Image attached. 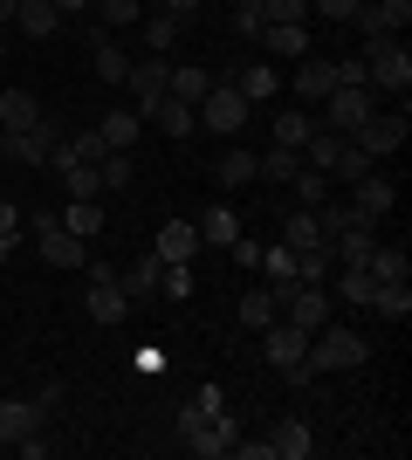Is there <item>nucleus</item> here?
Segmentation results:
<instances>
[{
	"label": "nucleus",
	"mask_w": 412,
	"mask_h": 460,
	"mask_svg": "<svg viewBox=\"0 0 412 460\" xmlns=\"http://www.w3.org/2000/svg\"><path fill=\"white\" fill-rule=\"evenodd\" d=\"M152 254H158V261H193V254H199V227H193V220H165L158 241H152Z\"/></svg>",
	"instance_id": "obj_17"
},
{
	"label": "nucleus",
	"mask_w": 412,
	"mask_h": 460,
	"mask_svg": "<svg viewBox=\"0 0 412 460\" xmlns=\"http://www.w3.org/2000/svg\"><path fill=\"white\" fill-rule=\"evenodd\" d=\"M0 124H7V131H35L41 124V96L35 90H0Z\"/></svg>",
	"instance_id": "obj_21"
},
{
	"label": "nucleus",
	"mask_w": 412,
	"mask_h": 460,
	"mask_svg": "<svg viewBox=\"0 0 412 460\" xmlns=\"http://www.w3.org/2000/svg\"><path fill=\"white\" fill-rule=\"evenodd\" d=\"M364 309H378L385 323H406V316H412V288H406V282H378Z\"/></svg>",
	"instance_id": "obj_28"
},
{
	"label": "nucleus",
	"mask_w": 412,
	"mask_h": 460,
	"mask_svg": "<svg viewBox=\"0 0 412 460\" xmlns=\"http://www.w3.org/2000/svg\"><path fill=\"white\" fill-rule=\"evenodd\" d=\"M364 90H378V96H399L406 103V90H412V56H406V35H372L364 49Z\"/></svg>",
	"instance_id": "obj_1"
},
{
	"label": "nucleus",
	"mask_w": 412,
	"mask_h": 460,
	"mask_svg": "<svg viewBox=\"0 0 412 460\" xmlns=\"http://www.w3.org/2000/svg\"><path fill=\"white\" fill-rule=\"evenodd\" d=\"M7 254H14V248H7V241H0V269H7Z\"/></svg>",
	"instance_id": "obj_56"
},
{
	"label": "nucleus",
	"mask_w": 412,
	"mask_h": 460,
	"mask_svg": "<svg viewBox=\"0 0 412 460\" xmlns=\"http://www.w3.org/2000/svg\"><path fill=\"white\" fill-rule=\"evenodd\" d=\"M268 454H275V460H310V454H316L310 426H302V420H282V426L268 433Z\"/></svg>",
	"instance_id": "obj_22"
},
{
	"label": "nucleus",
	"mask_w": 412,
	"mask_h": 460,
	"mask_svg": "<svg viewBox=\"0 0 412 460\" xmlns=\"http://www.w3.org/2000/svg\"><path fill=\"white\" fill-rule=\"evenodd\" d=\"M124 90H131V111L145 117L158 96L172 90V62H165V56H137V62H131V76H124Z\"/></svg>",
	"instance_id": "obj_7"
},
{
	"label": "nucleus",
	"mask_w": 412,
	"mask_h": 460,
	"mask_svg": "<svg viewBox=\"0 0 412 460\" xmlns=\"http://www.w3.org/2000/svg\"><path fill=\"white\" fill-rule=\"evenodd\" d=\"M261 21H310V0H261Z\"/></svg>",
	"instance_id": "obj_46"
},
{
	"label": "nucleus",
	"mask_w": 412,
	"mask_h": 460,
	"mask_svg": "<svg viewBox=\"0 0 412 460\" xmlns=\"http://www.w3.org/2000/svg\"><path fill=\"white\" fill-rule=\"evenodd\" d=\"M14 454H21V460H48V454H56V433H48V426H35L28 440H14Z\"/></svg>",
	"instance_id": "obj_45"
},
{
	"label": "nucleus",
	"mask_w": 412,
	"mask_h": 460,
	"mask_svg": "<svg viewBox=\"0 0 412 460\" xmlns=\"http://www.w3.org/2000/svg\"><path fill=\"white\" fill-rule=\"evenodd\" d=\"M56 7H62V14H83V7H90V0H56Z\"/></svg>",
	"instance_id": "obj_55"
},
{
	"label": "nucleus",
	"mask_w": 412,
	"mask_h": 460,
	"mask_svg": "<svg viewBox=\"0 0 412 460\" xmlns=\"http://www.w3.org/2000/svg\"><path fill=\"white\" fill-rule=\"evenodd\" d=\"M234 90L248 96V103H268V96H275V62H248V69H234Z\"/></svg>",
	"instance_id": "obj_30"
},
{
	"label": "nucleus",
	"mask_w": 412,
	"mask_h": 460,
	"mask_svg": "<svg viewBox=\"0 0 412 460\" xmlns=\"http://www.w3.org/2000/svg\"><path fill=\"white\" fill-rule=\"evenodd\" d=\"M62 179H69V199H97V165H62Z\"/></svg>",
	"instance_id": "obj_44"
},
{
	"label": "nucleus",
	"mask_w": 412,
	"mask_h": 460,
	"mask_svg": "<svg viewBox=\"0 0 412 460\" xmlns=\"http://www.w3.org/2000/svg\"><path fill=\"white\" fill-rule=\"evenodd\" d=\"M199 111V131H220V137H241V124H248V96L234 90V76H214V90L193 103Z\"/></svg>",
	"instance_id": "obj_5"
},
{
	"label": "nucleus",
	"mask_w": 412,
	"mask_h": 460,
	"mask_svg": "<svg viewBox=\"0 0 412 460\" xmlns=\"http://www.w3.org/2000/svg\"><path fill=\"white\" fill-rule=\"evenodd\" d=\"M158 275H165V261H158V254H137L131 269H118V288L131 303H145V296H158Z\"/></svg>",
	"instance_id": "obj_20"
},
{
	"label": "nucleus",
	"mask_w": 412,
	"mask_h": 460,
	"mask_svg": "<svg viewBox=\"0 0 412 460\" xmlns=\"http://www.w3.org/2000/svg\"><path fill=\"white\" fill-rule=\"evenodd\" d=\"M14 234H21V213H14V207H0V241H7V248H14Z\"/></svg>",
	"instance_id": "obj_52"
},
{
	"label": "nucleus",
	"mask_w": 412,
	"mask_h": 460,
	"mask_svg": "<svg viewBox=\"0 0 412 460\" xmlns=\"http://www.w3.org/2000/svg\"><path fill=\"white\" fill-rule=\"evenodd\" d=\"M145 7H165V0H145Z\"/></svg>",
	"instance_id": "obj_58"
},
{
	"label": "nucleus",
	"mask_w": 412,
	"mask_h": 460,
	"mask_svg": "<svg viewBox=\"0 0 412 460\" xmlns=\"http://www.w3.org/2000/svg\"><path fill=\"white\" fill-rule=\"evenodd\" d=\"M227 254H234V269H255V275H261V254H268V248H261V241H248V234H234V248H227Z\"/></svg>",
	"instance_id": "obj_47"
},
{
	"label": "nucleus",
	"mask_w": 412,
	"mask_h": 460,
	"mask_svg": "<svg viewBox=\"0 0 412 460\" xmlns=\"http://www.w3.org/2000/svg\"><path fill=\"white\" fill-rule=\"evenodd\" d=\"M35 412H41V420H56V412H62V392H56V385H41V392H35Z\"/></svg>",
	"instance_id": "obj_49"
},
{
	"label": "nucleus",
	"mask_w": 412,
	"mask_h": 460,
	"mask_svg": "<svg viewBox=\"0 0 412 460\" xmlns=\"http://www.w3.org/2000/svg\"><path fill=\"white\" fill-rule=\"evenodd\" d=\"M214 179H220V192L248 186V179H255V152H241V145H234V152H227V158L214 165Z\"/></svg>",
	"instance_id": "obj_35"
},
{
	"label": "nucleus",
	"mask_w": 412,
	"mask_h": 460,
	"mask_svg": "<svg viewBox=\"0 0 412 460\" xmlns=\"http://www.w3.org/2000/svg\"><path fill=\"white\" fill-rule=\"evenodd\" d=\"M330 90H337V62L330 56H310L302 69H295V96H302V103H323Z\"/></svg>",
	"instance_id": "obj_19"
},
{
	"label": "nucleus",
	"mask_w": 412,
	"mask_h": 460,
	"mask_svg": "<svg viewBox=\"0 0 412 460\" xmlns=\"http://www.w3.org/2000/svg\"><path fill=\"white\" fill-rule=\"evenodd\" d=\"M378 103H385V96L364 90V83H337V90L323 96V117H316V124H323V131H337V137H351L357 124L378 111Z\"/></svg>",
	"instance_id": "obj_4"
},
{
	"label": "nucleus",
	"mask_w": 412,
	"mask_h": 460,
	"mask_svg": "<svg viewBox=\"0 0 412 460\" xmlns=\"http://www.w3.org/2000/svg\"><path fill=\"white\" fill-rule=\"evenodd\" d=\"M282 241H289V248H323V227H316V207L289 213V227H282Z\"/></svg>",
	"instance_id": "obj_38"
},
{
	"label": "nucleus",
	"mask_w": 412,
	"mask_h": 460,
	"mask_svg": "<svg viewBox=\"0 0 412 460\" xmlns=\"http://www.w3.org/2000/svg\"><path fill=\"white\" fill-rule=\"evenodd\" d=\"M145 124H158V131L172 137V145H186V137L199 131V111L186 103V96H172V90H165V96L152 103V111H145Z\"/></svg>",
	"instance_id": "obj_12"
},
{
	"label": "nucleus",
	"mask_w": 412,
	"mask_h": 460,
	"mask_svg": "<svg viewBox=\"0 0 412 460\" xmlns=\"http://www.w3.org/2000/svg\"><path fill=\"white\" fill-rule=\"evenodd\" d=\"M316 131V117L310 111H275V145H295L302 152V137Z\"/></svg>",
	"instance_id": "obj_37"
},
{
	"label": "nucleus",
	"mask_w": 412,
	"mask_h": 460,
	"mask_svg": "<svg viewBox=\"0 0 412 460\" xmlns=\"http://www.w3.org/2000/svg\"><path fill=\"white\" fill-rule=\"evenodd\" d=\"M137 14H145V0H97V28H110V35L131 28Z\"/></svg>",
	"instance_id": "obj_40"
},
{
	"label": "nucleus",
	"mask_w": 412,
	"mask_h": 460,
	"mask_svg": "<svg viewBox=\"0 0 412 460\" xmlns=\"http://www.w3.org/2000/svg\"><path fill=\"white\" fill-rule=\"evenodd\" d=\"M97 186L103 192H124V186H131V152H103L97 158Z\"/></svg>",
	"instance_id": "obj_39"
},
{
	"label": "nucleus",
	"mask_w": 412,
	"mask_h": 460,
	"mask_svg": "<svg viewBox=\"0 0 412 460\" xmlns=\"http://www.w3.org/2000/svg\"><path fill=\"white\" fill-rule=\"evenodd\" d=\"M295 172H302V152H295V145H275L268 158H255V179H268V186H289Z\"/></svg>",
	"instance_id": "obj_27"
},
{
	"label": "nucleus",
	"mask_w": 412,
	"mask_h": 460,
	"mask_svg": "<svg viewBox=\"0 0 412 460\" xmlns=\"http://www.w3.org/2000/svg\"><path fill=\"white\" fill-rule=\"evenodd\" d=\"M35 426H48L35 412V399H7V405H0V454H14V440H28Z\"/></svg>",
	"instance_id": "obj_16"
},
{
	"label": "nucleus",
	"mask_w": 412,
	"mask_h": 460,
	"mask_svg": "<svg viewBox=\"0 0 412 460\" xmlns=\"http://www.w3.org/2000/svg\"><path fill=\"white\" fill-rule=\"evenodd\" d=\"M234 316H241V323H248V330H268L275 316H282V303H275L268 288H248V296H241V309H234Z\"/></svg>",
	"instance_id": "obj_32"
},
{
	"label": "nucleus",
	"mask_w": 412,
	"mask_h": 460,
	"mask_svg": "<svg viewBox=\"0 0 412 460\" xmlns=\"http://www.w3.org/2000/svg\"><path fill=\"white\" fill-rule=\"evenodd\" d=\"M234 7H255V14H261V0H234Z\"/></svg>",
	"instance_id": "obj_57"
},
{
	"label": "nucleus",
	"mask_w": 412,
	"mask_h": 460,
	"mask_svg": "<svg viewBox=\"0 0 412 460\" xmlns=\"http://www.w3.org/2000/svg\"><path fill=\"white\" fill-rule=\"evenodd\" d=\"M406 137H412V117H406V111H385V103H378V111L351 131V145H357L364 158H392Z\"/></svg>",
	"instance_id": "obj_6"
},
{
	"label": "nucleus",
	"mask_w": 412,
	"mask_h": 460,
	"mask_svg": "<svg viewBox=\"0 0 412 460\" xmlns=\"http://www.w3.org/2000/svg\"><path fill=\"white\" fill-rule=\"evenodd\" d=\"M364 358H372L364 330H344V323L330 316L323 330H310V358H302V365H310V371H357Z\"/></svg>",
	"instance_id": "obj_2"
},
{
	"label": "nucleus",
	"mask_w": 412,
	"mask_h": 460,
	"mask_svg": "<svg viewBox=\"0 0 412 460\" xmlns=\"http://www.w3.org/2000/svg\"><path fill=\"white\" fill-rule=\"evenodd\" d=\"M310 14H323V21H337V28H344V21L357 14V0H310Z\"/></svg>",
	"instance_id": "obj_48"
},
{
	"label": "nucleus",
	"mask_w": 412,
	"mask_h": 460,
	"mask_svg": "<svg viewBox=\"0 0 412 460\" xmlns=\"http://www.w3.org/2000/svg\"><path fill=\"white\" fill-rule=\"evenodd\" d=\"M158 14H179V21H193V14H199V0H165Z\"/></svg>",
	"instance_id": "obj_53"
},
{
	"label": "nucleus",
	"mask_w": 412,
	"mask_h": 460,
	"mask_svg": "<svg viewBox=\"0 0 412 460\" xmlns=\"http://www.w3.org/2000/svg\"><path fill=\"white\" fill-rule=\"evenodd\" d=\"M62 227H69V234H83V241H97V234H103V207H97V199H69Z\"/></svg>",
	"instance_id": "obj_33"
},
{
	"label": "nucleus",
	"mask_w": 412,
	"mask_h": 460,
	"mask_svg": "<svg viewBox=\"0 0 412 460\" xmlns=\"http://www.w3.org/2000/svg\"><path fill=\"white\" fill-rule=\"evenodd\" d=\"M234 454H241V460H275L268 440H234Z\"/></svg>",
	"instance_id": "obj_51"
},
{
	"label": "nucleus",
	"mask_w": 412,
	"mask_h": 460,
	"mask_svg": "<svg viewBox=\"0 0 412 460\" xmlns=\"http://www.w3.org/2000/svg\"><path fill=\"white\" fill-rule=\"evenodd\" d=\"M323 248H330V261H357V269H364V261H372V220H357V227H344L337 234V241H323Z\"/></svg>",
	"instance_id": "obj_24"
},
{
	"label": "nucleus",
	"mask_w": 412,
	"mask_h": 460,
	"mask_svg": "<svg viewBox=\"0 0 412 460\" xmlns=\"http://www.w3.org/2000/svg\"><path fill=\"white\" fill-rule=\"evenodd\" d=\"M337 83H364V56H344V62H337Z\"/></svg>",
	"instance_id": "obj_50"
},
{
	"label": "nucleus",
	"mask_w": 412,
	"mask_h": 460,
	"mask_svg": "<svg viewBox=\"0 0 412 460\" xmlns=\"http://www.w3.org/2000/svg\"><path fill=\"white\" fill-rule=\"evenodd\" d=\"M90 56H97V76H103V83H124V76H131V56L118 49V35H110V28H90Z\"/></svg>",
	"instance_id": "obj_18"
},
{
	"label": "nucleus",
	"mask_w": 412,
	"mask_h": 460,
	"mask_svg": "<svg viewBox=\"0 0 412 460\" xmlns=\"http://www.w3.org/2000/svg\"><path fill=\"white\" fill-rule=\"evenodd\" d=\"M179 28H186L179 14H152V21H145V49H152V56H165V49L179 41Z\"/></svg>",
	"instance_id": "obj_41"
},
{
	"label": "nucleus",
	"mask_w": 412,
	"mask_h": 460,
	"mask_svg": "<svg viewBox=\"0 0 412 460\" xmlns=\"http://www.w3.org/2000/svg\"><path fill=\"white\" fill-rule=\"evenodd\" d=\"M214 90V69H199V62H179L172 69V96H186V103H199V96Z\"/></svg>",
	"instance_id": "obj_36"
},
{
	"label": "nucleus",
	"mask_w": 412,
	"mask_h": 460,
	"mask_svg": "<svg viewBox=\"0 0 412 460\" xmlns=\"http://www.w3.org/2000/svg\"><path fill=\"white\" fill-rule=\"evenodd\" d=\"M14 7H21V0H0V28H7V21H14Z\"/></svg>",
	"instance_id": "obj_54"
},
{
	"label": "nucleus",
	"mask_w": 412,
	"mask_h": 460,
	"mask_svg": "<svg viewBox=\"0 0 412 460\" xmlns=\"http://www.w3.org/2000/svg\"><path fill=\"white\" fill-rule=\"evenodd\" d=\"M199 227V248H234V234H241V220H234V207H206L193 220Z\"/></svg>",
	"instance_id": "obj_23"
},
{
	"label": "nucleus",
	"mask_w": 412,
	"mask_h": 460,
	"mask_svg": "<svg viewBox=\"0 0 412 460\" xmlns=\"http://www.w3.org/2000/svg\"><path fill=\"white\" fill-rule=\"evenodd\" d=\"M344 192H351V207L364 213V220H385V213L399 207V186H392V179H385V172H378V165H372V172H364V179H351V186H344Z\"/></svg>",
	"instance_id": "obj_10"
},
{
	"label": "nucleus",
	"mask_w": 412,
	"mask_h": 460,
	"mask_svg": "<svg viewBox=\"0 0 412 460\" xmlns=\"http://www.w3.org/2000/svg\"><path fill=\"white\" fill-rule=\"evenodd\" d=\"M220 405H227V399H220V385H193V392H186V405H179V440H186L199 420H214Z\"/></svg>",
	"instance_id": "obj_25"
},
{
	"label": "nucleus",
	"mask_w": 412,
	"mask_h": 460,
	"mask_svg": "<svg viewBox=\"0 0 412 460\" xmlns=\"http://www.w3.org/2000/svg\"><path fill=\"white\" fill-rule=\"evenodd\" d=\"M372 282H406V248H372Z\"/></svg>",
	"instance_id": "obj_42"
},
{
	"label": "nucleus",
	"mask_w": 412,
	"mask_h": 460,
	"mask_svg": "<svg viewBox=\"0 0 412 460\" xmlns=\"http://www.w3.org/2000/svg\"><path fill=\"white\" fill-rule=\"evenodd\" d=\"M351 28L364 41H372V35H406V28H412V0H357Z\"/></svg>",
	"instance_id": "obj_9"
},
{
	"label": "nucleus",
	"mask_w": 412,
	"mask_h": 460,
	"mask_svg": "<svg viewBox=\"0 0 412 460\" xmlns=\"http://www.w3.org/2000/svg\"><path fill=\"white\" fill-rule=\"evenodd\" d=\"M330 269H337L330 248H295V282H302V288H323V282H330Z\"/></svg>",
	"instance_id": "obj_31"
},
{
	"label": "nucleus",
	"mask_w": 412,
	"mask_h": 460,
	"mask_svg": "<svg viewBox=\"0 0 412 460\" xmlns=\"http://www.w3.org/2000/svg\"><path fill=\"white\" fill-rule=\"evenodd\" d=\"M255 41L268 56H310V21H261Z\"/></svg>",
	"instance_id": "obj_15"
},
{
	"label": "nucleus",
	"mask_w": 412,
	"mask_h": 460,
	"mask_svg": "<svg viewBox=\"0 0 412 460\" xmlns=\"http://www.w3.org/2000/svg\"><path fill=\"white\" fill-rule=\"evenodd\" d=\"M234 440H241V433H234V412H227V405H220L214 420H199L193 433H186V447H193L199 460H220V454H234Z\"/></svg>",
	"instance_id": "obj_13"
},
{
	"label": "nucleus",
	"mask_w": 412,
	"mask_h": 460,
	"mask_svg": "<svg viewBox=\"0 0 412 460\" xmlns=\"http://www.w3.org/2000/svg\"><path fill=\"white\" fill-rule=\"evenodd\" d=\"M97 131H103V145H110V152H131V145H137V131H145V117H137V111H110V117L97 124Z\"/></svg>",
	"instance_id": "obj_29"
},
{
	"label": "nucleus",
	"mask_w": 412,
	"mask_h": 460,
	"mask_svg": "<svg viewBox=\"0 0 412 460\" xmlns=\"http://www.w3.org/2000/svg\"><path fill=\"white\" fill-rule=\"evenodd\" d=\"M28 227H35V248H41V261H48V269H90V241H83V234H69L56 220V213H28Z\"/></svg>",
	"instance_id": "obj_3"
},
{
	"label": "nucleus",
	"mask_w": 412,
	"mask_h": 460,
	"mask_svg": "<svg viewBox=\"0 0 412 460\" xmlns=\"http://www.w3.org/2000/svg\"><path fill=\"white\" fill-rule=\"evenodd\" d=\"M0 56H7V35H0Z\"/></svg>",
	"instance_id": "obj_59"
},
{
	"label": "nucleus",
	"mask_w": 412,
	"mask_h": 460,
	"mask_svg": "<svg viewBox=\"0 0 412 460\" xmlns=\"http://www.w3.org/2000/svg\"><path fill=\"white\" fill-rule=\"evenodd\" d=\"M62 137H69V131H62L56 117L41 111V124H35V131H7V158H14V165H48Z\"/></svg>",
	"instance_id": "obj_8"
},
{
	"label": "nucleus",
	"mask_w": 412,
	"mask_h": 460,
	"mask_svg": "<svg viewBox=\"0 0 412 460\" xmlns=\"http://www.w3.org/2000/svg\"><path fill=\"white\" fill-rule=\"evenodd\" d=\"M14 28H21V35H56V28H62V7H56V0H21V7H14Z\"/></svg>",
	"instance_id": "obj_26"
},
{
	"label": "nucleus",
	"mask_w": 412,
	"mask_h": 460,
	"mask_svg": "<svg viewBox=\"0 0 412 460\" xmlns=\"http://www.w3.org/2000/svg\"><path fill=\"white\" fill-rule=\"evenodd\" d=\"M261 350H268L275 371H289V365H302V358H310V330H295V323H282V316H275V323L261 330Z\"/></svg>",
	"instance_id": "obj_11"
},
{
	"label": "nucleus",
	"mask_w": 412,
	"mask_h": 460,
	"mask_svg": "<svg viewBox=\"0 0 412 460\" xmlns=\"http://www.w3.org/2000/svg\"><path fill=\"white\" fill-rule=\"evenodd\" d=\"M372 165H378V158H364V152L351 145V137H344V152H337V165H330V186L344 192L351 179H364V172H372Z\"/></svg>",
	"instance_id": "obj_34"
},
{
	"label": "nucleus",
	"mask_w": 412,
	"mask_h": 460,
	"mask_svg": "<svg viewBox=\"0 0 412 460\" xmlns=\"http://www.w3.org/2000/svg\"><path fill=\"white\" fill-rule=\"evenodd\" d=\"M289 186H295V199H302V207H323V199H330V192H337L330 179H323V172H310V165H302V172H295Z\"/></svg>",
	"instance_id": "obj_43"
},
{
	"label": "nucleus",
	"mask_w": 412,
	"mask_h": 460,
	"mask_svg": "<svg viewBox=\"0 0 412 460\" xmlns=\"http://www.w3.org/2000/svg\"><path fill=\"white\" fill-rule=\"evenodd\" d=\"M330 316H337L330 288H295L289 303H282V323H295V330H323Z\"/></svg>",
	"instance_id": "obj_14"
}]
</instances>
